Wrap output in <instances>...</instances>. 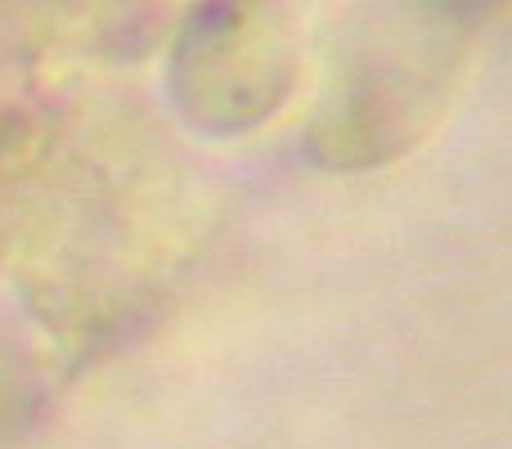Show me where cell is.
I'll list each match as a JSON object with an SVG mask.
<instances>
[{"label":"cell","instance_id":"6da1fadb","mask_svg":"<svg viewBox=\"0 0 512 449\" xmlns=\"http://www.w3.org/2000/svg\"><path fill=\"white\" fill-rule=\"evenodd\" d=\"M176 54L180 104L216 131H248L292 86V36L274 9H203Z\"/></svg>","mask_w":512,"mask_h":449},{"label":"cell","instance_id":"7a4b0ae2","mask_svg":"<svg viewBox=\"0 0 512 449\" xmlns=\"http://www.w3.org/2000/svg\"><path fill=\"white\" fill-rule=\"evenodd\" d=\"M414 18L378 27V45H364L351 77L333 90L315 122V149L333 167H369L405 149L427 122V90H436V68H427V36L414 50Z\"/></svg>","mask_w":512,"mask_h":449}]
</instances>
